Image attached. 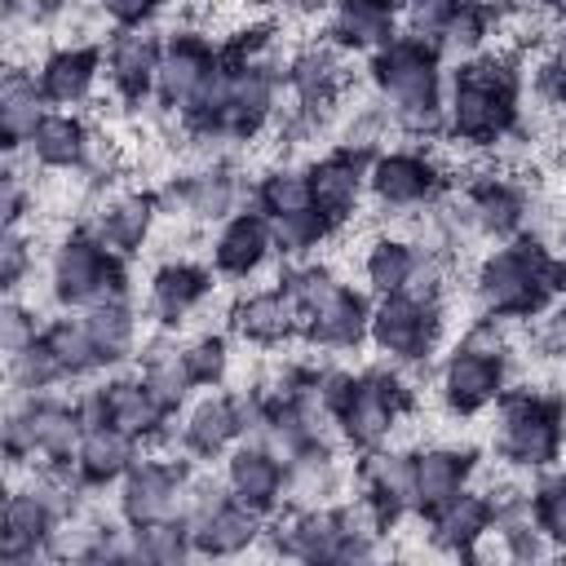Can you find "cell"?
I'll return each instance as SVG.
<instances>
[{
	"instance_id": "cell-42",
	"label": "cell",
	"mask_w": 566,
	"mask_h": 566,
	"mask_svg": "<svg viewBox=\"0 0 566 566\" xmlns=\"http://www.w3.org/2000/svg\"><path fill=\"white\" fill-rule=\"evenodd\" d=\"M142 380L150 385V394H155L168 411H172V407L186 398V389L195 385L181 349H155V354H146V371H142Z\"/></svg>"
},
{
	"instance_id": "cell-23",
	"label": "cell",
	"mask_w": 566,
	"mask_h": 566,
	"mask_svg": "<svg viewBox=\"0 0 566 566\" xmlns=\"http://www.w3.org/2000/svg\"><path fill=\"white\" fill-rule=\"evenodd\" d=\"M270 248H274V239H270V221L239 212V217L217 234L212 261H217V270H221V274L243 279V274H252V270L265 261V252H270Z\"/></svg>"
},
{
	"instance_id": "cell-45",
	"label": "cell",
	"mask_w": 566,
	"mask_h": 566,
	"mask_svg": "<svg viewBox=\"0 0 566 566\" xmlns=\"http://www.w3.org/2000/svg\"><path fill=\"white\" fill-rule=\"evenodd\" d=\"M181 199H186V208L195 217H221L234 203V181L226 172H199V177H190L181 186Z\"/></svg>"
},
{
	"instance_id": "cell-54",
	"label": "cell",
	"mask_w": 566,
	"mask_h": 566,
	"mask_svg": "<svg viewBox=\"0 0 566 566\" xmlns=\"http://www.w3.org/2000/svg\"><path fill=\"white\" fill-rule=\"evenodd\" d=\"M544 349L557 354V358H566V305L544 323Z\"/></svg>"
},
{
	"instance_id": "cell-28",
	"label": "cell",
	"mask_w": 566,
	"mask_h": 566,
	"mask_svg": "<svg viewBox=\"0 0 566 566\" xmlns=\"http://www.w3.org/2000/svg\"><path fill=\"white\" fill-rule=\"evenodd\" d=\"M102 394H106V420H111L115 429H124V433H133V438L159 433L168 407L150 394L146 380H115V385H106Z\"/></svg>"
},
{
	"instance_id": "cell-48",
	"label": "cell",
	"mask_w": 566,
	"mask_h": 566,
	"mask_svg": "<svg viewBox=\"0 0 566 566\" xmlns=\"http://www.w3.org/2000/svg\"><path fill=\"white\" fill-rule=\"evenodd\" d=\"M181 354H186V367H190V380H195V385L221 380V371H226V340H221V336H199V340H190Z\"/></svg>"
},
{
	"instance_id": "cell-47",
	"label": "cell",
	"mask_w": 566,
	"mask_h": 566,
	"mask_svg": "<svg viewBox=\"0 0 566 566\" xmlns=\"http://www.w3.org/2000/svg\"><path fill=\"white\" fill-rule=\"evenodd\" d=\"M402 13L411 27V40H442L455 13V0H402Z\"/></svg>"
},
{
	"instance_id": "cell-55",
	"label": "cell",
	"mask_w": 566,
	"mask_h": 566,
	"mask_svg": "<svg viewBox=\"0 0 566 566\" xmlns=\"http://www.w3.org/2000/svg\"><path fill=\"white\" fill-rule=\"evenodd\" d=\"M243 4H256L261 9V4H274V0H243Z\"/></svg>"
},
{
	"instance_id": "cell-49",
	"label": "cell",
	"mask_w": 566,
	"mask_h": 566,
	"mask_svg": "<svg viewBox=\"0 0 566 566\" xmlns=\"http://www.w3.org/2000/svg\"><path fill=\"white\" fill-rule=\"evenodd\" d=\"M535 517H539L544 535L566 548V478H553V482L539 486V495H535Z\"/></svg>"
},
{
	"instance_id": "cell-11",
	"label": "cell",
	"mask_w": 566,
	"mask_h": 566,
	"mask_svg": "<svg viewBox=\"0 0 566 566\" xmlns=\"http://www.w3.org/2000/svg\"><path fill=\"white\" fill-rule=\"evenodd\" d=\"M398 411H402V389H398V380L385 376V371H371V376H363V380L354 385V394H349V402H345V411H340V433H345L354 447L371 451V447H380V442L389 438Z\"/></svg>"
},
{
	"instance_id": "cell-16",
	"label": "cell",
	"mask_w": 566,
	"mask_h": 566,
	"mask_svg": "<svg viewBox=\"0 0 566 566\" xmlns=\"http://www.w3.org/2000/svg\"><path fill=\"white\" fill-rule=\"evenodd\" d=\"M398 9L402 0H336L327 31L345 49H385L394 40Z\"/></svg>"
},
{
	"instance_id": "cell-15",
	"label": "cell",
	"mask_w": 566,
	"mask_h": 566,
	"mask_svg": "<svg viewBox=\"0 0 566 566\" xmlns=\"http://www.w3.org/2000/svg\"><path fill=\"white\" fill-rule=\"evenodd\" d=\"M133 464H137V438H133V433L115 429L111 420L84 429L80 451H75V473H80V482L102 486V482L124 478Z\"/></svg>"
},
{
	"instance_id": "cell-3",
	"label": "cell",
	"mask_w": 566,
	"mask_h": 566,
	"mask_svg": "<svg viewBox=\"0 0 566 566\" xmlns=\"http://www.w3.org/2000/svg\"><path fill=\"white\" fill-rule=\"evenodd\" d=\"M562 411L535 394H517L500 402L495 416V451L522 469H544L562 451Z\"/></svg>"
},
{
	"instance_id": "cell-7",
	"label": "cell",
	"mask_w": 566,
	"mask_h": 566,
	"mask_svg": "<svg viewBox=\"0 0 566 566\" xmlns=\"http://www.w3.org/2000/svg\"><path fill=\"white\" fill-rule=\"evenodd\" d=\"M504 389V354L500 340L486 345V332L478 327L442 367V398L455 416H473L491 407Z\"/></svg>"
},
{
	"instance_id": "cell-17",
	"label": "cell",
	"mask_w": 566,
	"mask_h": 566,
	"mask_svg": "<svg viewBox=\"0 0 566 566\" xmlns=\"http://www.w3.org/2000/svg\"><path fill=\"white\" fill-rule=\"evenodd\" d=\"M159 57H164V49H159V40H155L150 31H142V27L119 31V35L111 40V57H106L115 88H119L124 97H146V93L155 88Z\"/></svg>"
},
{
	"instance_id": "cell-5",
	"label": "cell",
	"mask_w": 566,
	"mask_h": 566,
	"mask_svg": "<svg viewBox=\"0 0 566 566\" xmlns=\"http://www.w3.org/2000/svg\"><path fill=\"white\" fill-rule=\"evenodd\" d=\"M119 265L111 256V248L93 234H71L57 252H53V292L62 305L88 310L97 301H115L119 296Z\"/></svg>"
},
{
	"instance_id": "cell-32",
	"label": "cell",
	"mask_w": 566,
	"mask_h": 566,
	"mask_svg": "<svg viewBox=\"0 0 566 566\" xmlns=\"http://www.w3.org/2000/svg\"><path fill=\"white\" fill-rule=\"evenodd\" d=\"M27 150H31L44 168H71V164L84 159V150H88V133H84V124H80L75 115L44 111V119L35 124Z\"/></svg>"
},
{
	"instance_id": "cell-26",
	"label": "cell",
	"mask_w": 566,
	"mask_h": 566,
	"mask_svg": "<svg viewBox=\"0 0 566 566\" xmlns=\"http://www.w3.org/2000/svg\"><path fill=\"white\" fill-rule=\"evenodd\" d=\"M296 323H301V310H296V301H292L283 287L256 292V296L239 301V310H234L239 336H248V340H256V345H274V340H283V336H292Z\"/></svg>"
},
{
	"instance_id": "cell-29",
	"label": "cell",
	"mask_w": 566,
	"mask_h": 566,
	"mask_svg": "<svg viewBox=\"0 0 566 566\" xmlns=\"http://www.w3.org/2000/svg\"><path fill=\"white\" fill-rule=\"evenodd\" d=\"M279 548L292 553V557H305V562L340 557V548H345L340 517L327 513V509H296V517L287 522V531H279Z\"/></svg>"
},
{
	"instance_id": "cell-40",
	"label": "cell",
	"mask_w": 566,
	"mask_h": 566,
	"mask_svg": "<svg viewBox=\"0 0 566 566\" xmlns=\"http://www.w3.org/2000/svg\"><path fill=\"white\" fill-rule=\"evenodd\" d=\"M190 548H195V539L181 517L133 526V557H142V562H181Z\"/></svg>"
},
{
	"instance_id": "cell-30",
	"label": "cell",
	"mask_w": 566,
	"mask_h": 566,
	"mask_svg": "<svg viewBox=\"0 0 566 566\" xmlns=\"http://www.w3.org/2000/svg\"><path fill=\"white\" fill-rule=\"evenodd\" d=\"M93 80H97V53L93 49H57L44 66H40V88H44V97L49 102H57V106H75V102H84L88 97V88H93Z\"/></svg>"
},
{
	"instance_id": "cell-27",
	"label": "cell",
	"mask_w": 566,
	"mask_h": 566,
	"mask_svg": "<svg viewBox=\"0 0 566 566\" xmlns=\"http://www.w3.org/2000/svg\"><path fill=\"white\" fill-rule=\"evenodd\" d=\"M208 296V274L199 265H186V261H172L164 270H155L150 279V310L159 323H181L199 301Z\"/></svg>"
},
{
	"instance_id": "cell-25",
	"label": "cell",
	"mask_w": 566,
	"mask_h": 566,
	"mask_svg": "<svg viewBox=\"0 0 566 566\" xmlns=\"http://www.w3.org/2000/svg\"><path fill=\"white\" fill-rule=\"evenodd\" d=\"M363 186H367V177H363V168H358L354 155H332V159H323L318 168H310L314 208L327 212L332 221H340V217H349V212L358 208Z\"/></svg>"
},
{
	"instance_id": "cell-51",
	"label": "cell",
	"mask_w": 566,
	"mask_h": 566,
	"mask_svg": "<svg viewBox=\"0 0 566 566\" xmlns=\"http://www.w3.org/2000/svg\"><path fill=\"white\" fill-rule=\"evenodd\" d=\"M31 340H40V336H35V318H31L18 301H9L4 314H0V345H4V354L27 349Z\"/></svg>"
},
{
	"instance_id": "cell-35",
	"label": "cell",
	"mask_w": 566,
	"mask_h": 566,
	"mask_svg": "<svg viewBox=\"0 0 566 566\" xmlns=\"http://www.w3.org/2000/svg\"><path fill=\"white\" fill-rule=\"evenodd\" d=\"M464 217L478 234H509V230L522 226V199L509 186L486 181L464 199Z\"/></svg>"
},
{
	"instance_id": "cell-12",
	"label": "cell",
	"mask_w": 566,
	"mask_h": 566,
	"mask_svg": "<svg viewBox=\"0 0 566 566\" xmlns=\"http://www.w3.org/2000/svg\"><path fill=\"white\" fill-rule=\"evenodd\" d=\"M226 491H230V500H239L256 513H270L283 500V460L265 442L234 447L226 460Z\"/></svg>"
},
{
	"instance_id": "cell-14",
	"label": "cell",
	"mask_w": 566,
	"mask_h": 566,
	"mask_svg": "<svg viewBox=\"0 0 566 566\" xmlns=\"http://www.w3.org/2000/svg\"><path fill=\"white\" fill-rule=\"evenodd\" d=\"M433 164L420 159V155H380L371 168H367V186L371 195L385 203V208H416L433 195Z\"/></svg>"
},
{
	"instance_id": "cell-31",
	"label": "cell",
	"mask_w": 566,
	"mask_h": 566,
	"mask_svg": "<svg viewBox=\"0 0 566 566\" xmlns=\"http://www.w3.org/2000/svg\"><path fill=\"white\" fill-rule=\"evenodd\" d=\"M239 433H243V424H239V402H234V398H203V402L186 416L181 442H186L195 455H221Z\"/></svg>"
},
{
	"instance_id": "cell-53",
	"label": "cell",
	"mask_w": 566,
	"mask_h": 566,
	"mask_svg": "<svg viewBox=\"0 0 566 566\" xmlns=\"http://www.w3.org/2000/svg\"><path fill=\"white\" fill-rule=\"evenodd\" d=\"M97 4H102V13L115 18L119 27H137V22L150 18V9H155V0H97Z\"/></svg>"
},
{
	"instance_id": "cell-50",
	"label": "cell",
	"mask_w": 566,
	"mask_h": 566,
	"mask_svg": "<svg viewBox=\"0 0 566 566\" xmlns=\"http://www.w3.org/2000/svg\"><path fill=\"white\" fill-rule=\"evenodd\" d=\"M482 35H486V13H482V9H473V4H455L451 22H447V31H442V44H447V49L469 53V49H478V44H482Z\"/></svg>"
},
{
	"instance_id": "cell-39",
	"label": "cell",
	"mask_w": 566,
	"mask_h": 566,
	"mask_svg": "<svg viewBox=\"0 0 566 566\" xmlns=\"http://www.w3.org/2000/svg\"><path fill=\"white\" fill-rule=\"evenodd\" d=\"M287 80H292V88H296V97H301L305 106H323V102L336 93V84H340V62H336L327 49H305V53L292 62Z\"/></svg>"
},
{
	"instance_id": "cell-46",
	"label": "cell",
	"mask_w": 566,
	"mask_h": 566,
	"mask_svg": "<svg viewBox=\"0 0 566 566\" xmlns=\"http://www.w3.org/2000/svg\"><path fill=\"white\" fill-rule=\"evenodd\" d=\"M336 287H340V283H336V279H332L323 265H301V270H292V274H287V283H283V292L296 301L301 318H305V314H310L318 301H327Z\"/></svg>"
},
{
	"instance_id": "cell-36",
	"label": "cell",
	"mask_w": 566,
	"mask_h": 566,
	"mask_svg": "<svg viewBox=\"0 0 566 566\" xmlns=\"http://www.w3.org/2000/svg\"><path fill=\"white\" fill-rule=\"evenodd\" d=\"M80 318H84V327H88V336H93L102 363H115V358H124V354L133 349V314H128L124 296L97 301V305H88Z\"/></svg>"
},
{
	"instance_id": "cell-18",
	"label": "cell",
	"mask_w": 566,
	"mask_h": 566,
	"mask_svg": "<svg viewBox=\"0 0 566 566\" xmlns=\"http://www.w3.org/2000/svg\"><path fill=\"white\" fill-rule=\"evenodd\" d=\"M433 544L447 548V553H469L491 526H495V504L486 495H473V491H460L451 495L447 504H438L433 513Z\"/></svg>"
},
{
	"instance_id": "cell-9",
	"label": "cell",
	"mask_w": 566,
	"mask_h": 566,
	"mask_svg": "<svg viewBox=\"0 0 566 566\" xmlns=\"http://www.w3.org/2000/svg\"><path fill=\"white\" fill-rule=\"evenodd\" d=\"M186 478L177 464L164 460H137L124 473L119 486V513L128 526H150V522H168L181 517V500H186Z\"/></svg>"
},
{
	"instance_id": "cell-38",
	"label": "cell",
	"mask_w": 566,
	"mask_h": 566,
	"mask_svg": "<svg viewBox=\"0 0 566 566\" xmlns=\"http://www.w3.org/2000/svg\"><path fill=\"white\" fill-rule=\"evenodd\" d=\"M363 270H367V283L376 292H402L411 283V274L420 270V261H416L411 243H402V239H376L367 248Z\"/></svg>"
},
{
	"instance_id": "cell-44",
	"label": "cell",
	"mask_w": 566,
	"mask_h": 566,
	"mask_svg": "<svg viewBox=\"0 0 566 566\" xmlns=\"http://www.w3.org/2000/svg\"><path fill=\"white\" fill-rule=\"evenodd\" d=\"M314 190H310V172L296 168H279L261 181V208L265 212H292V208H310Z\"/></svg>"
},
{
	"instance_id": "cell-43",
	"label": "cell",
	"mask_w": 566,
	"mask_h": 566,
	"mask_svg": "<svg viewBox=\"0 0 566 566\" xmlns=\"http://www.w3.org/2000/svg\"><path fill=\"white\" fill-rule=\"evenodd\" d=\"M44 340H49L53 354L62 358L66 376L88 371V367L102 363V358H97V345H93V336H88V327H84V318H57V323L44 332Z\"/></svg>"
},
{
	"instance_id": "cell-33",
	"label": "cell",
	"mask_w": 566,
	"mask_h": 566,
	"mask_svg": "<svg viewBox=\"0 0 566 566\" xmlns=\"http://www.w3.org/2000/svg\"><path fill=\"white\" fill-rule=\"evenodd\" d=\"M367 495H376L394 517L416 509V455H371L363 464Z\"/></svg>"
},
{
	"instance_id": "cell-21",
	"label": "cell",
	"mask_w": 566,
	"mask_h": 566,
	"mask_svg": "<svg viewBox=\"0 0 566 566\" xmlns=\"http://www.w3.org/2000/svg\"><path fill=\"white\" fill-rule=\"evenodd\" d=\"M473 469L469 451H451V447H433L416 455V509L433 513L438 504H447L451 495L464 491V478Z\"/></svg>"
},
{
	"instance_id": "cell-8",
	"label": "cell",
	"mask_w": 566,
	"mask_h": 566,
	"mask_svg": "<svg viewBox=\"0 0 566 566\" xmlns=\"http://www.w3.org/2000/svg\"><path fill=\"white\" fill-rule=\"evenodd\" d=\"M371 75L394 111L438 106V53L424 40H389L376 49Z\"/></svg>"
},
{
	"instance_id": "cell-22",
	"label": "cell",
	"mask_w": 566,
	"mask_h": 566,
	"mask_svg": "<svg viewBox=\"0 0 566 566\" xmlns=\"http://www.w3.org/2000/svg\"><path fill=\"white\" fill-rule=\"evenodd\" d=\"M44 88L35 75L27 71H9L4 84H0V133H4V146L18 150L22 142H31L35 124L44 119Z\"/></svg>"
},
{
	"instance_id": "cell-4",
	"label": "cell",
	"mask_w": 566,
	"mask_h": 566,
	"mask_svg": "<svg viewBox=\"0 0 566 566\" xmlns=\"http://www.w3.org/2000/svg\"><path fill=\"white\" fill-rule=\"evenodd\" d=\"M84 429H88V424H84L80 407L35 398V402H27V407H18V411L9 416V424H4V447H9V460L49 455L53 464H62V460H75Z\"/></svg>"
},
{
	"instance_id": "cell-10",
	"label": "cell",
	"mask_w": 566,
	"mask_h": 566,
	"mask_svg": "<svg viewBox=\"0 0 566 566\" xmlns=\"http://www.w3.org/2000/svg\"><path fill=\"white\" fill-rule=\"evenodd\" d=\"M62 513L53 504V495L31 482L22 491H13L4 500V531H0V562L4 566H22L35 557V548H49L53 531H57Z\"/></svg>"
},
{
	"instance_id": "cell-20",
	"label": "cell",
	"mask_w": 566,
	"mask_h": 566,
	"mask_svg": "<svg viewBox=\"0 0 566 566\" xmlns=\"http://www.w3.org/2000/svg\"><path fill=\"white\" fill-rule=\"evenodd\" d=\"M256 509L239 504V500H221L217 509H208L203 517L190 522V539H195V553H212V557H230V553H243L261 531H256Z\"/></svg>"
},
{
	"instance_id": "cell-1",
	"label": "cell",
	"mask_w": 566,
	"mask_h": 566,
	"mask_svg": "<svg viewBox=\"0 0 566 566\" xmlns=\"http://www.w3.org/2000/svg\"><path fill=\"white\" fill-rule=\"evenodd\" d=\"M562 279V265H553L535 243H517V248H500L482 261L478 270V305L491 318H526L535 314L553 287Z\"/></svg>"
},
{
	"instance_id": "cell-52",
	"label": "cell",
	"mask_w": 566,
	"mask_h": 566,
	"mask_svg": "<svg viewBox=\"0 0 566 566\" xmlns=\"http://www.w3.org/2000/svg\"><path fill=\"white\" fill-rule=\"evenodd\" d=\"M27 261H31L27 243H22V239L9 230V234H4V248H0V283H4V287H18V279H22Z\"/></svg>"
},
{
	"instance_id": "cell-2",
	"label": "cell",
	"mask_w": 566,
	"mask_h": 566,
	"mask_svg": "<svg viewBox=\"0 0 566 566\" xmlns=\"http://www.w3.org/2000/svg\"><path fill=\"white\" fill-rule=\"evenodd\" d=\"M447 119H451V133L464 137V142H495L509 133L513 124V75L504 62L495 57H482V62H469L451 88V102H447Z\"/></svg>"
},
{
	"instance_id": "cell-19",
	"label": "cell",
	"mask_w": 566,
	"mask_h": 566,
	"mask_svg": "<svg viewBox=\"0 0 566 566\" xmlns=\"http://www.w3.org/2000/svg\"><path fill=\"white\" fill-rule=\"evenodd\" d=\"M305 336L314 340V345H327V349H349V345H358L363 336H367V327H371V314H367V305L354 296V292H345V287H336L327 301H318L305 318Z\"/></svg>"
},
{
	"instance_id": "cell-13",
	"label": "cell",
	"mask_w": 566,
	"mask_h": 566,
	"mask_svg": "<svg viewBox=\"0 0 566 566\" xmlns=\"http://www.w3.org/2000/svg\"><path fill=\"white\" fill-rule=\"evenodd\" d=\"M212 71H217V57H212L208 44H199V40H177V44H168L164 57H159L155 88H159V97H164L168 106H177V111L190 115V106H195L199 93L208 88Z\"/></svg>"
},
{
	"instance_id": "cell-37",
	"label": "cell",
	"mask_w": 566,
	"mask_h": 566,
	"mask_svg": "<svg viewBox=\"0 0 566 566\" xmlns=\"http://www.w3.org/2000/svg\"><path fill=\"white\" fill-rule=\"evenodd\" d=\"M327 230H332V217L318 212L314 203L310 208H292V212H270V239H274V248L279 252H292V256L318 248L327 239Z\"/></svg>"
},
{
	"instance_id": "cell-34",
	"label": "cell",
	"mask_w": 566,
	"mask_h": 566,
	"mask_svg": "<svg viewBox=\"0 0 566 566\" xmlns=\"http://www.w3.org/2000/svg\"><path fill=\"white\" fill-rule=\"evenodd\" d=\"M150 217H155V203H150L146 195H124V199H115V203L102 212L97 239H102L111 252H133V248H142V239H146V230H150Z\"/></svg>"
},
{
	"instance_id": "cell-24",
	"label": "cell",
	"mask_w": 566,
	"mask_h": 566,
	"mask_svg": "<svg viewBox=\"0 0 566 566\" xmlns=\"http://www.w3.org/2000/svg\"><path fill=\"white\" fill-rule=\"evenodd\" d=\"M332 491H336V464L327 447L310 442L292 460H283V500L292 509H318Z\"/></svg>"
},
{
	"instance_id": "cell-41",
	"label": "cell",
	"mask_w": 566,
	"mask_h": 566,
	"mask_svg": "<svg viewBox=\"0 0 566 566\" xmlns=\"http://www.w3.org/2000/svg\"><path fill=\"white\" fill-rule=\"evenodd\" d=\"M9 376H13V385H18V389L35 394V389H49L53 380H62V376H66V367H62V358L53 354V345L40 336V340H31L27 349L9 354Z\"/></svg>"
},
{
	"instance_id": "cell-6",
	"label": "cell",
	"mask_w": 566,
	"mask_h": 566,
	"mask_svg": "<svg viewBox=\"0 0 566 566\" xmlns=\"http://www.w3.org/2000/svg\"><path fill=\"white\" fill-rule=\"evenodd\" d=\"M438 327H442V318H438V305H433V296H416V292H385V301L371 310V340H376V349H385L389 358H398V363H416V358H424L429 349H433V340H438Z\"/></svg>"
}]
</instances>
